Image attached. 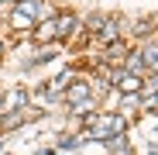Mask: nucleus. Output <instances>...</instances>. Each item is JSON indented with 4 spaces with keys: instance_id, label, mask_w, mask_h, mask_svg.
Returning <instances> with one entry per match:
<instances>
[{
    "instance_id": "obj_9",
    "label": "nucleus",
    "mask_w": 158,
    "mask_h": 155,
    "mask_svg": "<svg viewBox=\"0 0 158 155\" xmlns=\"http://www.w3.org/2000/svg\"><path fill=\"white\" fill-rule=\"evenodd\" d=\"M38 155H52V152H38Z\"/></svg>"
},
{
    "instance_id": "obj_6",
    "label": "nucleus",
    "mask_w": 158,
    "mask_h": 155,
    "mask_svg": "<svg viewBox=\"0 0 158 155\" xmlns=\"http://www.w3.org/2000/svg\"><path fill=\"white\" fill-rule=\"evenodd\" d=\"M103 141H107V148L114 155H127V138L124 135H110V138H103Z\"/></svg>"
},
{
    "instance_id": "obj_3",
    "label": "nucleus",
    "mask_w": 158,
    "mask_h": 155,
    "mask_svg": "<svg viewBox=\"0 0 158 155\" xmlns=\"http://www.w3.org/2000/svg\"><path fill=\"white\" fill-rule=\"evenodd\" d=\"M35 38H38V41H52V38H59V31H55V17H45V21H38Z\"/></svg>"
},
{
    "instance_id": "obj_5",
    "label": "nucleus",
    "mask_w": 158,
    "mask_h": 155,
    "mask_svg": "<svg viewBox=\"0 0 158 155\" xmlns=\"http://www.w3.org/2000/svg\"><path fill=\"white\" fill-rule=\"evenodd\" d=\"M17 14H24V17H41V0H17Z\"/></svg>"
},
{
    "instance_id": "obj_1",
    "label": "nucleus",
    "mask_w": 158,
    "mask_h": 155,
    "mask_svg": "<svg viewBox=\"0 0 158 155\" xmlns=\"http://www.w3.org/2000/svg\"><path fill=\"white\" fill-rule=\"evenodd\" d=\"M65 100H69V103L89 100V83H69V86H65Z\"/></svg>"
},
{
    "instance_id": "obj_8",
    "label": "nucleus",
    "mask_w": 158,
    "mask_h": 155,
    "mask_svg": "<svg viewBox=\"0 0 158 155\" xmlns=\"http://www.w3.org/2000/svg\"><path fill=\"white\" fill-rule=\"evenodd\" d=\"M24 97H28V93H24V90H14V93L7 97V110H10V107H24V103H28V100H24Z\"/></svg>"
},
{
    "instance_id": "obj_11",
    "label": "nucleus",
    "mask_w": 158,
    "mask_h": 155,
    "mask_svg": "<svg viewBox=\"0 0 158 155\" xmlns=\"http://www.w3.org/2000/svg\"><path fill=\"white\" fill-rule=\"evenodd\" d=\"M0 4H4V0H0Z\"/></svg>"
},
{
    "instance_id": "obj_7",
    "label": "nucleus",
    "mask_w": 158,
    "mask_h": 155,
    "mask_svg": "<svg viewBox=\"0 0 158 155\" xmlns=\"http://www.w3.org/2000/svg\"><path fill=\"white\" fill-rule=\"evenodd\" d=\"M117 86H120L124 93H134V90H141V76H131V72H124L120 80H117Z\"/></svg>"
},
{
    "instance_id": "obj_10",
    "label": "nucleus",
    "mask_w": 158,
    "mask_h": 155,
    "mask_svg": "<svg viewBox=\"0 0 158 155\" xmlns=\"http://www.w3.org/2000/svg\"><path fill=\"white\" fill-rule=\"evenodd\" d=\"M0 55H4V45H0Z\"/></svg>"
},
{
    "instance_id": "obj_4",
    "label": "nucleus",
    "mask_w": 158,
    "mask_h": 155,
    "mask_svg": "<svg viewBox=\"0 0 158 155\" xmlns=\"http://www.w3.org/2000/svg\"><path fill=\"white\" fill-rule=\"evenodd\" d=\"M117 35H120V24H117V21H103V24H100V41H103V45H114Z\"/></svg>"
},
{
    "instance_id": "obj_2",
    "label": "nucleus",
    "mask_w": 158,
    "mask_h": 155,
    "mask_svg": "<svg viewBox=\"0 0 158 155\" xmlns=\"http://www.w3.org/2000/svg\"><path fill=\"white\" fill-rule=\"evenodd\" d=\"M141 66H148V76H155V69H158V48H155V41H148L144 48H141Z\"/></svg>"
}]
</instances>
